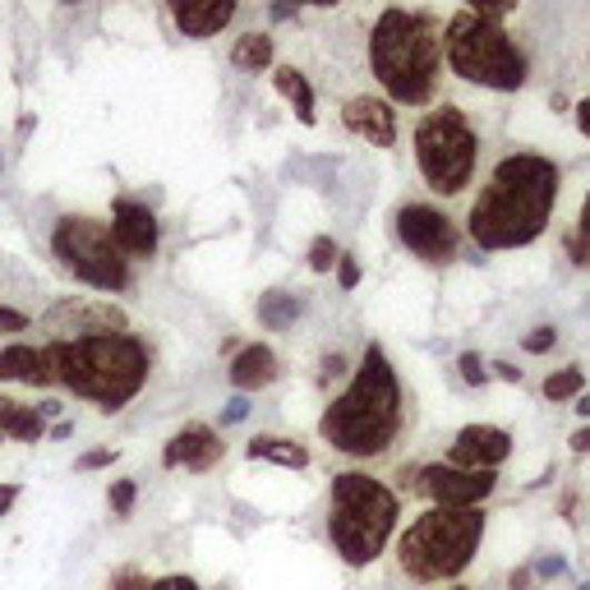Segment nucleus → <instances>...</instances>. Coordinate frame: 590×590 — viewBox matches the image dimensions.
<instances>
[{
  "mask_svg": "<svg viewBox=\"0 0 590 590\" xmlns=\"http://www.w3.org/2000/svg\"><path fill=\"white\" fill-rule=\"evenodd\" d=\"M457 364H461V379L471 383V388H480V383L489 379V369H484V364H480V356H471V351H466V356H461Z\"/></svg>",
  "mask_w": 590,
  "mask_h": 590,
  "instance_id": "nucleus-27",
  "label": "nucleus"
},
{
  "mask_svg": "<svg viewBox=\"0 0 590 590\" xmlns=\"http://www.w3.org/2000/svg\"><path fill=\"white\" fill-rule=\"evenodd\" d=\"M51 250L88 287H98V291H126L130 287V259L116 250L111 227L92 222V217H60Z\"/></svg>",
  "mask_w": 590,
  "mask_h": 590,
  "instance_id": "nucleus-9",
  "label": "nucleus"
},
{
  "mask_svg": "<svg viewBox=\"0 0 590 590\" xmlns=\"http://www.w3.org/2000/svg\"><path fill=\"white\" fill-rule=\"evenodd\" d=\"M107 461H111V452H107V448H98V452H88L79 466H83V471H98V466H107Z\"/></svg>",
  "mask_w": 590,
  "mask_h": 590,
  "instance_id": "nucleus-33",
  "label": "nucleus"
},
{
  "mask_svg": "<svg viewBox=\"0 0 590 590\" xmlns=\"http://www.w3.org/2000/svg\"><path fill=\"white\" fill-rule=\"evenodd\" d=\"M558 184H563V176L549 158H536V152L503 158L480 190V199L471 203V222H466L471 240L480 250H521V244H531L549 227Z\"/></svg>",
  "mask_w": 590,
  "mask_h": 590,
  "instance_id": "nucleus-1",
  "label": "nucleus"
},
{
  "mask_svg": "<svg viewBox=\"0 0 590 590\" xmlns=\"http://www.w3.org/2000/svg\"><path fill=\"white\" fill-rule=\"evenodd\" d=\"M476 130L457 107H439L429 111L416 126V162L420 176L429 180V190L439 194H461L476 176Z\"/></svg>",
  "mask_w": 590,
  "mask_h": 590,
  "instance_id": "nucleus-8",
  "label": "nucleus"
},
{
  "mask_svg": "<svg viewBox=\"0 0 590 590\" xmlns=\"http://www.w3.org/2000/svg\"><path fill=\"white\" fill-rule=\"evenodd\" d=\"M397 236L424 263H443V259L457 254V231H452V222H448L439 208H429V203H407V208H401L397 212Z\"/></svg>",
  "mask_w": 590,
  "mask_h": 590,
  "instance_id": "nucleus-10",
  "label": "nucleus"
},
{
  "mask_svg": "<svg viewBox=\"0 0 590 590\" xmlns=\"http://www.w3.org/2000/svg\"><path fill=\"white\" fill-rule=\"evenodd\" d=\"M14 499H19V489H14V484H6V489H0V512H6Z\"/></svg>",
  "mask_w": 590,
  "mask_h": 590,
  "instance_id": "nucleus-39",
  "label": "nucleus"
},
{
  "mask_svg": "<svg viewBox=\"0 0 590 590\" xmlns=\"http://www.w3.org/2000/svg\"><path fill=\"white\" fill-rule=\"evenodd\" d=\"M337 263V244L328 240V236H319L314 244H309V268H314V272H328Z\"/></svg>",
  "mask_w": 590,
  "mask_h": 590,
  "instance_id": "nucleus-25",
  "label": "nucleus"
},
{
  "mask_svg": "<svg viewBox=\"0 0 590 590\" xmlns=\"http://www.w3.org/2000/svg\"><path fill=\"white\" fill-rule=\"evenodd\" d=\"M572 452H590V424L572 433Z\"/></svg>",
  "mask_w": 590,
  "mask_h": 590,
  "instance_id": "nucleus-35",
  "label": "nucleus"
},
{
  "mask_svg": "<svg viewBox=\"0 0 590 590\" xmlns=\"http://www.w3.org/2000/svg\"><path fill=\"white\" fill-rule=\"evenodd\" d=\"M508 452H512L508 429L471 424V429L457 433V443H452V466H461V471H493L499 461H508Z\"/></svg>",
  "mask_w": 590,
  "mask_h": 590,
  "instance_id": "nucleus-13",
  "label": "nucleus"
},
{
  "mask_svg": "<svg viewBox=\"0 0 590 590\" xmlns=\"http://www.w3.org/2000/svg\"><path fill=\"white\" fill-rule=\"evenodd\" d=\"M448 66L457 79L480 83V88H499V92H517L526 83V56L517 51V42L493 19H484L476 10L452 14Z\"/></svg>",
  "mask_w": 590,
  "mask_h": 590,
  "instance_id": "nucleus-7",
  "label": "nucleus"
},
{
  "mask_svg": "<svg viewBox=\"0 0 590 590\" xmlns=\"http://www.w3.org/2000/svg\"><path fill=\"white\" fill-rule=\"evenodd\" d=\"M397 526V499L392 489H383L379 480H369L360 471H347L332 480V512H328V531L337 553L347 558L351 568L374 563L383 553L388 536Z\"/></svg>",
  "mask_w": 590,
  "mask_h": 590,
  "instance_id": "nucleus-5",
  "label": "nucleus"
},
{
  "mask_svg": "<svg viewBox=\"0 0 590 590\" xmlns=\"http://www.w3.org/2000/svg\"><path fill=\"white\" fill-rule=\"evenodd\" d=\"M231 19H236L231 0H208V6H199V0H184V6H176V23H180L184 38H212V33H222Z\"/></svg>",
  "mask_w": 590,
  "mask_h": 590,
  "instance_id": "nucleus-16",
  "label": "nucleus"
},
{
  "mask_svg": "<svg viewBox=\"0 0 590 590\" xmlns=\"http://www.w3.org/2000/svg\"><path fill=\"white\" fill-rule=\"evenodd\" d=\"M577 130H581V134L590 139V98H586V102L577 107Z\"/></svg>",
  "mask_w": 590,
  "mask_h": 590,
  "instance_id": "nucleus-34",
  "label": "nucleus"
},
{
  "mask_svg": "<svg viewBox=\"0 0 590 590\" xmlns=\"http://www.w3.org/2000/svg\"><path fill=\"white\" fill-rule=\"evenodd\" d=\"M111 240H116L120 254L152 259V254H158V217H152V208L134 203V199H116V208H111Z\"/></svg>",
  "mask_w": 590,
  "mask_h": 590,
  "instance_id": "nucleus-12",
  "label": "nucleus"
},
{
  "mask_svg": "<svg viewBox=\"0 0 590 590\" xmlns=\"http://www.w3.org/2000/svg\"><path fill=\"white\" fill-rule=\"evenodd\" d=\"M272 79H277V92H282V98L296 107V116L304 120V126H314V88H309V79L300 70H291V66L277 70Z\"/></svg>",
  "mask_w": 590,
  "mask_h": 590,
  "instance_id": "nucleus-20",
  "label": "nucleus"
},
{
  "mask_svg": "<svg viewBox=\"0 0 590 590\" xmlns=\"http://www.w3.org/2000/svg\"><path fill=\"white\" fill-rule=\"evenodd\" d=\"M581 590H590V586H581Z\"/></svg>",
  "mask_w": 590,
  "mask_h": 590,
  "instance_id": "nucleus-41",
  "label": "nucleus"
},
{
  "mask_svg": "<svg viewBox=\"0 0 590 590\" xmlns=\"http://www.w3.org/2000/svg\"><path fill=\"white\" fill-rule=\"evenodd\" d=\"M577 411H581V416H590V392H581V397H577Z\"/></svg>",
  "mask_w": 590,
  "mask_h": 590,
  "instance_id": "nucleus-40",
  "label": "nucleus"
},
{
  "mask_svg": "<svg viewBox=\"0 0 590 590\" xmlns=\"http://www.w3.org/2000/svg\"><path fill=\"white\" fill-rule=\"evenodd\" d=\"M0 379H14V383H56L47 351H33V347L0 351Z\"/></svg>",
  "mask_w": 590,
  "mask_h": 590,
  "instance_id": "nucleus-17",
  "label": "nucleus"
},
{
  "mask_svg": "<svg viewBox=\"0 0 590 590\" xmlns=\"http://www.w3.org/2000/svg\"><path fill=\"white\" fill-rule=\"evenodd\" d=\"M111 508H116L120 517H130V508H134V480H116V489H111Z\"/></svg>",
  "mask_w": 590,
  "mask_h": 590,
  "instance_id": "nucleus-28",
  "label": "nucleus"
},
{
  "mask_svg": "<svg viewBox=\"0 0 590 590\" xmlns=\"http://www.w3.org/2000/svg\"><path fill=\"white\" fill-rule=\"evenodd\" d=\"M439 60H443V42L429 14H411V10L379 14L374 38H369V66H374V79L383 83L392 102H407V107L429 102L433 83H439Z\"/></svg>",
  "mask_w": 590,
  "mask_h": 590,
  "instance_id": "nucleus-4",
  "label": "nucleus"
},
{
  "mask_svg": "<svg viewBox=\"0 0 590 590\" xmlns=\"http://www.w3.org/2000/svg\"><path fill=\"white\" fill-rule=\"evenodd\" d=\"M277 379V356L268 351V347H244L236 360H231V383L240 388V392H254V388H263V383H272Z\"/></svg>",
  "mask_w": 590,
  "mask_h": 590,
  "instance_id": "nucleus-18",
  "label": "nucleus"
},
{
  "mask_svg": "<svg viewBox=\"0 0 590 590\" xmlns=\"http://www.w3.org/2000/svg\"><path fill=\"white\" fill-rule=\"evenodd\" d=\"M401 429V388L383 356V347H369L356 383L341 392L319 420V433L347 457H379Z\"/></svg>",
  "mask_w": 590,
  "mask_h": 590,
  "instance_id": "nucleus-2",
  "label": "nucleus"
},
{
  "mask_svg": "<svg viewBox=\"0 0 590 590\" xmlns=\"http://www.w3.org/2000/svg\"><path fill=\"white\" fill-rule=\"evenodd\" d=\"M493 484H499V476L493 471H461V466H429V471H420V493H429L439 508H480Z\"/></svg>",
  "mask_w": 590,
  "mask_h": 590,
  "instance_id": "nucleus-11",
  "label": "nucleus"
},
{
  "mask_svg": "<svg viewBox=\"0 0 590 590\" xmlns=\"http://www.w3.org/2000/svg\"><path fill=\"white\" fill-rule=\"evenodd\" d=\"M300 296H291V291H268L263 300H259V319L272 328V332H282V328H291L296 323V314H300Z\"/></svg>",
  "mask_w": 590,
  "mask_h": 590,
  "instance_id": "nucleus-23",
  "label": "nucleus"
},
{
  "mask_svg": "<svg viewBox=\"0 0 590 590\" xmlns=\"http://www.w3.org/2000/svg\"><path fill=\"white\" fill-rule=\"evenodd\" d=\"M553 341H558L553 328H536L531 337H526V351H531V356H544V351H553Z\"/></svg>",
  "mask_w": 590,
  "mask_h": 590,
  "instance_id": "nucleus-29",
  "label": "nucleus"
},
{
  "mask_svg": "<svg viewBox=\"0 0 590 590\" xmlns=\"http://www.w3.org/2000/svg\"><path fill=\"white\" fill-rule=\"evenodd\" d=\"M47 360L56 383L98 401L102 411H120L148 379V351L130 332H92L56 341V347H47Z\"/></svg>",
  "mask_w": 590,
  "mask_h": 590,
  "instance_id": "nucleus-3",
  "label": "nucleus"
},
{
  "mask_svg": "<svg viewBox=\"0 0 590 590\" xmlns=\"http://www.w3.org/2000/svg\"><path fill=\"white\" fill-rule=\"evenodd\" d=\"M484 536V517L476 508H433L424 517H416V526H407L401 536V568L416 581H448L457 577L466 563L476 558Z\"/></svg>",
  "mask_w": 590,
  "mask_h": 590,
  "instance_id": "nucleus-6",
  "label": "nucleus"
},
{
  "mask_svg": "<svg viewBox=\"0 0 590 590\" xmlns=\"http://www.w3.org/2000/svg\"><path fill=\"white\" fill-rule=\"evenodd\" d=\"M222 457V439L208 429V424H190V429H180L176 439L167 443L162 461L167 466H184V471H208V466Z\"/></svg>",
  "mask_w": 590,
  "mask_h": 590,
  "instance_id": "nucleus-15",
  "label": "nucleus"
},
{
  "mask_svg": "<svg viewBox=\"0 0 590 590\" xmlns=\"http://www.w3.org/2000/svg\"><path fill=\"white\" fill-rule=\"evenodd\" d=\"M581 240H590V194H586V203H581Z\"/></svg>",
  "mask_w": 590,
  "mask_h": 590,
  "instance_id": "nucleus-38",
  "label": "nucleus"
},
{
  "mask_svg": "<svg viewBox=\"0 0 590 590\" xmlns=\"http://www.w3.org/2000/svg\"><path fill=\"white\" fill-rule=\"evenodd\" d=\"M116 590H199V586L184 577H162V581H120Z\"/></svg>",
  "mask_w": 590,
  "mask_h": 590,
  "instance_id": "nucleus-26",
  "label": "nucleus"
},
{
  "mask_svg": "<svg viewBox=\"0 0 590 590\" xmlns=\"http://www.w3.org/2000/svg\"><path fill=\"white\" fill-rule=\"evenodd\" d=\"M499 369V379H508V383H521V369H512V364H493Z\"/></svg>",
  "mask_w": 590,
  "mask_h": 590,
  "instance_id": "nucleus-37",
  "label": "nucleus"
},
{
  "mask_svg": "<svg viewBox=\"0 0 590 590\" xmlns=\"http://www.w3.org/2000/svg\"><path fill=\"white\" fill-rule=\"evenodd\" d=\"M244 416H250V401H244V397H236V401H227V411H222V424H240Z\"/></svg>",
  "mask_w": 590,
  "mask_h": 590,
  "instance_id": "nucleus-31",
  "label": "nucleus"
},
{
  "mask_svg": "<svg viewBox=\"0 0 590 590\" xmlns=\"http://www.w3.org/2000/svg\"><path fill=\"white\" fill-rule=\"evenodd\" d=\"M337 277H341V287H347V291H356L360 287V263L347 254V259H337Z\"/></svg>",
  "mask_w": 590,
  "mask_h": 590,
  "instance_id": "nucleus-30",
  "label": "nucleus"
},
{
  "mask_svg": "<svg viewBox=\"0 0 590 590\" xmlns=\"http://www.w3.org/2000/svg\"><path fill=\"white\" fill-rule=\"evenodd\" d=\"M0 433H10V439H23V443H38L42 433H47L42 411H38V407H23V401L0 397Z\"/></svg>",
  "mask_w": 590,
  "mask_h": 590,
  "instance_id": "nucleus-19",
  "label": "nucleus"
},
{
  "mask_svg": "<svg viewBox=\"0 0 590 590\" xmlns=\"http://www.w3.org/2000/svg\"><path fill=\"white\" fill-rule=\"evenodd\" d=\"M231 66L244 70V74H259L272 66V38L268 33H244L236 47H231Z\"/></svg>",
  "mask_w": 590,
  "mask_h": 590,
  "instance_id": "nucleus-21",
  "label": "nucleus"
},
{
  "mask_svg": "<svg viewBox=\"0 0 590 590\" xmlns=\"http://www.w3.org/2000/svg\"><path fill=\"white\" fill-rule=\"evenodd\" d=\"M250 457L254 461H277V466H287V471H300V466H309V452L291 439H250Z\"/></svg>",
  "mask_w": 590,
  "mask_h": 590,
  "instance_id": "nucleus-22",
  "label": "nucleus"
},
{
  "mask_svg": "<svg viewBox=\"0 0 590 590\" xmlns=\"http://www.w3.org/2000/svg\"><path fill=\"white\" fill-rule=\"evenodd\" d=\"M581 388H586V374L572 364V369H558V374H549L544 379V397L549 401H568V397H581Z\"/></svg>",
  "mask_w": 590,
  "mask_h": 590,
  "instance_id": "nucleus-24",
  "label": "nucleus"
},
{
  "mask_svg": "<svg viewBox=\"0 0 590 590\" xmlns=\"http://www.w3.org/2000/svg\"><path fill=\"white\" fill-rule=\"evenodd\" d=\"M341 120H347V130L356 139H369L374 148H392L397 143V111L383 98H351L347 111H341Z\"/></svg>",
  "mask_w": 590,
  "mask_h": 590,
  "instance_id": "nucleus-14",
  "label": "nucleus"
},
{
  "mask_svg": "<svg viewBox=\"0 0 590 590\" xmlns=\"http://www.w3.org/2000/svg\"><path fill=\"white\" fill-rule=\"evenodd\" d=\"M536 572H540V577H558V572H563V558H544Z\"/></svg>",
  "mask_w": 590,
  "mask_h": 590,
  "instance_id": "nucleus-36",
  "label": "nucleus"
},
{
  "mask_svg": "<svg viewBox=\"0 0 590 590\" xmlns=\"http://www.w3.org/2000/svg\"><path fill=\"white\" fill-rule=\"evenodd\" d=\"M23 328H28L23 314H14V309H0V332H23Z\"/></svg>",
  "mask_w": 590,
  "mask_h": 590,
  "instance_id": "nucleus-32",
  "label": "nucleus"
}]
</instances>
